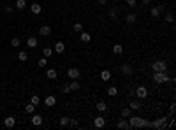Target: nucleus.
I'll use <instances>...</instances> for the list:
<instances>
[{
  "mask_svg": "<svg viewBox=\"0 0 176 130\" xmlns=\"http://www.w3.org/2000/svg\"><path fill=\"white\" fill-rule=\"evenodd\" d=\"M151 71L153 72H167V62H164V60H155L151 63Z\"/></svg>",
  "mask_w": 176,
  "mask_h": 130,
  "instance_id": "f03ea898",
  "label": "nucleus"
},
{
  "mask_svg": "<svg viewBox=\"0 0 176 130\" xmlns=\"http://www.w3.org/2000/svg\"><path fill=\"white\" fill-rule=\"evenodd\" d=\"M116 128H130V125H129V121H127V118L120 119V121L116 123Z\"/></svg>",
  "mask_w": 176,
  "mask_h": 130,
  "instance_id": "412c9836",
  "label": "nucleus"
},
{
  "mask_svg": "<svg viewBox=\"0 0 176 130\" xmlns=\"http://www.w3.org/2000/svg\"><path fill=\"white\" fill-rule=\"evenodd\" d=\"M69 88H70V92H76V90H79V88H81V84H79L78 79H72V83L69 84Z\"/></svg>",
  "mask_w": 176,
  "mask_h": 130,
  "instance_id": "5701e85b",
  "label": "nucleus"
},
{
  "mask_svg": "<svg viewBox=\"0 0 176 130\" xmlns=\"http://www.w3.org/2000/svg\"><path fill=\"white\" fill-rule=\"evenodd\" d=\"M108 95H109V97H116V95H118V88H116V86H109V88H108Z\"/></svg>",
  "mask_w": 176,
  "mask_h": 130,
  "instance_id": "bb28decb",
  "label": "nucleus"
},
{
  "mask_svg": "<svg viewBox=\"0 0 176 130\" xmlns=\"http://www.w3.org/2000/svg\"><path fill=\"white\" fill-rule=\"evenodd\" d=\"M46 65H48V58L44 56V58H41V60H39V67H46Z\"/></svg>",
  "mask_w": 176,
  "mask_h": 130,
  "instance_id": "4c0bfd02",
  "label": "nucleus"
},
{
  "mask_svg": "<svg viewBox=\"0 0 176 130\" xmlns=\"http://www.w3.org/2000/svg\"><path fill=\"white\" fill-rule=\"evenodd\" d=\"M62 93H70V88H69V84H64V86H62Z\"/></svg>",
  "mask_w": 176,
  "mask_h": 130,
  "instance_id": "ea45409f",
  "label": "nucleus"
},
{
  "mask_svg": "<svg viewBox=\"0 0 176 130\" xmlns=\"http://www.w3.org/2000/svg\"><path fill=\"white\" fill-rule=\"evenodd\" d=\"M53 51H55V53H58V55H62V53L65 51V44L62 42V41H58V42L55 44V48H53Z\"/></svg>",
  "mask_w": 176,
  "mask_h": 130,
  "instance_id": "f8f14e48",
  "label": "nucleus"
},
{
  "mask_svg": "<svg viewBox=\"0 0 176 130\" xmlns=\"http://www.w3.org/2000/svg\"><path fill=\"white\" fill-rule=\"evenodd\" d=\"M30 11H32V14H41V13H43V5L35 2V4L30 5Z\"/></svg>",
  "mask_w": 176,
  "mask_h": 130,
  "instance_id": "dca6fc26",
  "label": "nucleus"
},
{
  "mask_svg": "<svg viewBox=\"0 0 176 130\" xmlns=\"http://www.w3.org/2000/svg\"><path fill=\"white\" fill-rule=\"evenodd\" d=\"M125 4H127L129 7H136V5H137V0H125Z\"/></svg>",
  "mask_w": 176,
  "mask_h": 130,
  "instance_id": "e433bc0d",
  "label": "nucleus"
},
{
  "mask_svg": "<svg viewBox=\"0 0 176 130\" xmlns=\"http://www.w3.org/2000/svg\"><path fill=\"white\" fill-rule=\"evenodd\" d=\"M43 55H44L46 58H49L51 55H53V49H51V48H44V49H43Z\"/></svg>",
  "mask_w": 176,
  "mask_h": 130,
  "instance_id": "72a5a7b5",
  "label": "nucleus"
},
{
  "mask_svg": "<svg viewBox=\"0 0 176 130\" xmlns=\"http://www.w3.org/2000/svg\"><path fill=\"white\" fill-rule=\"evenodd\" d=\"M150 2H151V0H141V4H143V5H148Z\"/></svg>",
  "mask_w": 176,
  "mask_h": 130,
  "instance_id": "c03bdc74",
  "label": "nucleus"
},
{
  "mask_svg": "<svg viewBox=\"0 0 176 130\" xmlns=\"http://www.w3.org/2000/svg\"><path fill=\"white\" fill-rule=\"evenodd\" d=\"M94 125H95V128H104L106 127V118L104 116H97L94 119Z\"/></svg>",
  "mask_w": 176,
  "mask_h": 130,
  "instance_id": "0eeeda50",
  "label": "nucleus"
},
{
  "mask_svg": "<svg viewBox=\"0 0 176 130\" xmlns=\"http://www.w3.org/2000/svg\"><path fill=\"white\" fill-rule=\"evenodd\" d=\"M95 107H97V111H99V113H106V111H108V104H106V102H102V100H100V102H97V104H95Z\"/></svg>",
  "mask_w": 176,
  "mask_h": 130,
  "instance_id": "6ab92c4d",
  "label": "nucleus"
},
{
  "mask_svg": "<svg viewBox=\"0 0 176 130\" xmlns=\"http://www.w3.org/2000/svg\"><path fill=\"white\" fill-rule=\"evenodd\" d=\"M18 60H21V62H27V60H28V55H27L25 51H19V53H18Z\"/></svg>",
  "mask_w": 176,
  "mask_h": 130,
  "instance_id": "473e14b6",
  "label": "nucleus"
},
{
  "mask_svg": "<svg viewBox=\"0 0 176 130\" xmlns=\"http://www.w3.org/2000/svg\"><path fill=\"white\" fill-rule=\"evenodd\" d=\"M83 30V25L81 23H74V32H81Z\"/></svg>",
  "mask_w": 176,
  "mask_h": 130,
  "instance_id": "58836bf2",
  "label": "nucleus"
},
{
  "mask_svg": "<svg viewBox=\"0 0 176 130\" xmlns=\"http://www.w3.org/2000/svg\"><path fill=\"white\" fill-rule=\"evenodd\" d=\"M167 127H169V128H173V127H174V119H171V121L167 123Z\"/></svg>",
  "mask_w": 176,
  "mask_h": 130,
  "instance_id": "a18cd8bd",
  "label": "nucleus"
},
{
  "mask_svg": "<svg viewBox=\"0 0 176 130\" xmlns=\"http://www.w3.org/2000/svg\"><path fill=\"white\" fill-rule=\"evenodd\" d=\"M125 21H127L129 25H134V23L137 21V16L134 14V13H129V14H125Z\"/></svg>",
  "mask_w": 176,
  "mask_h": 130,
  "instance_id": "f3484780",
  "label": "nucleus"
},
{
  "mask_svg": "<svg viewBox=\"0 0 176 130\" xmlns=\"http://www.w3.org/2000/svg\"><path fill=\"white\" fill-rule=\"evenodd\" d=\"M32 125L34 127H41L43 125V116L41 114H32Z\"/></svg>",
  "mask_w": 176,
  "mask_h": 130,
  "instance_id": "2eb2a0df",
  "label": "nucleus"
},
{
  "mask_svg": "<svg viewBox=\"0 0 176 130\" xmlns=\"http://www.w3.org/2000/svg\"><path fill=\"white\" fill-rule=\"evenodd\" d=\"M4 127H7V128H14V127H16V118L7 116V118L4 119Z\"/></svg>",
  "mask_w": 176,
  "mask_h": 130,
  "instance_id": "1a4fd4ad",
  "label": "nucleus"
},
{
  "mask_svg": "<svg viewBox=\"0 0 176 130\" xmlns=\"http://www.w3.org/2000/svg\"><path fill=\"white\" fill-rule=\"evenodd\" d=\"M132 111H139V109L143 107V104H141V98H137V100H130V106H129Z\"/></svg>",
  "mask_w": 176,
  "mask_h": 130,
  "instance_id": "4468645a",
  "label": "nucleus"
},
{
  "mask_svg": "<svg viewBox=\"0 0 176 130\" xmlns=\"http://www.w3.org/2000/svg\"><path fill=\"white\" fill-rule=\"evenodd\" d=\"M46 77H48V79H56L58 74H56L55 69H48V71H46Z\"/></svg>",
  "mask_w": 176,
  "mask_h": 130,
  "instance_id": "aec40b11",
  "label": "nucleus"
},
{
  "mask_svg": "<svg viewBox=\"0 0 176 130\" xmlns=\"http://www.w3.org/2000/svg\"><path fill=\"white\" fill-rule=\"evenodd\" d=\"M39 34L43 35V37H48V35L51 34V26H49V25H43V26L39 28Z\"/></svg>",
  "mask_w": 176,
  "mask_h": 130,
  "instance_id": "ddd939ff",
  "label": "nucleus"
},
{
  "mask_svg": "<svg viewBox=\"0 0 176 130\" xmlns=\"http://www.w3.org/2000/svg\"><path fill=\"white\" fill-rule=\"evenodd\" d=\"M4 11H5L7 14H13V13H14V7H11V5H7V7L4 9Z\"/></svg>",
  "mask_w": 176,
  "mask_h": 130,
  "instance_id": "a19ab883",
  "label": "nucleus"
},
{
  "mask_svg": "<svg viewBox=\"0 0 176 130\" xmlns=\"http://www.w3.org/2000/svg\"><path fill=\"white\" fill-rule=\"evenodd\" d=\"M164 5H159V7H151V11H150V14H151V18H159L162 13H164Z\"/></svg>",
  "mask_w": 176,
  "mask_h": 130,
  "instance_id": "6e6552de",
  "label": "nucleus"
},
{
  "mask_svg": "<svg viewBox=\"0 0 176 130\" xmlns=\"http://www.w3.org/2000/svg\"><path fill=\"white\" fill-rule=\"evenodd\" d=\"M67 76H69L70 79H79V77H81V71H79V69H76V67H70V69H67Z\"/></svg>",
  "mask_w": 176,
  "mask_h": 130,
  "instance_id": "20e7f679",
  "label": "nucleus"
},
{
  "mask_svg": "<svg viewBox=\"0 0 176 130\" xmlns=\"http://www.w3.org/2000/svg\"><path fill=\"white\" fill-rule=\"evenodd\" d=\"M165 21H167V23H173V21H174L173 13H167V14H165Z\"/></svg>",
  "mask_w": 176,
  "mask_h": 130,
  "instance_id": "c9c22d12",
  "label": "nucleus"
},
{
  "mask_svg": "<svg viewBox=\"0 0 176 130\" xmlns=\"http://www.w3.org/2000/svg\"><path fill=\"white\" fill-rule=\"evenodd\" d=\"M25 7H27V2H25V0H16V9H19V11H23Z\"/></svg>",
  "mask_w": 176,
  "mask_h": 130,
  "instance_id": "c756f323",
  "label": "nucleus"
},
{
  "mask_svg": "<svg viewBox=\"0 0 176 130\" xmlns=\"http://www.w3.org/2000/svg\"><path fill=\"white\" fill-rule=\"evenodd\" d=\"M19 44H21V41H19L18 37H13V39H11V46H13V48H18Z\"/></svg>",
  "mask_w": 176,
  "mask_h": 130,
  "instance_id": "f704fd0d",
  "label": "nucleus"
},
{
  "mask_svg": "<svg viewBox=\"0 0 176 130\" xmlns=\"http://www.w3.org/2000/svg\"><path fill=\"white\" fill-rule=\"evenodd\" d=\"M108 16H109V19H111V21H118V13H116V9H109Z\"/></svg>",
  "mask_w": 176,
  "mask_h": 130,
  "instance_id": "4be33fe9",
  "label": "nucleus"
},
{
  "mask_svg": "<svg viewBox=\"0 0 176 130\" xmlns=\"http://www.w3.org/2000/svg\"><path fill=\"white\" fill-rule=\"evenodd\" d=\"M0 4H2V0H0Z\"/></svg>",
  "mask_w": 176,
  "mask_h": 130,
  "instance_id": "de8ad7c7",
  "label": "nucleus"
},
{
  "mask_svg": "<svg viewBox=\"0 0 176 130\" xmlns=\"http://www.w3.org/2000/svg\"><path fill=\"white\" fill-rule=\"evenodd\" d=\"M44 104H46L48 107H53V106L56 104V97H55V95H48V97L44 98Z\"/></svg>",
  "mask_w": 176,
  "mask_h": 130,
  "instance_id": "9b49d317",
  "label": "nucleus"
},
{
  "mask_svg": "<svg viewBox=\"0 0 176 130\" xmlns=\"http://www.w3.org/2000/svg\"><path fill=\"white\" fill-rule=\"evenodd\" d=\"M151 127L153 128H159V130H164L165 128V116L159 118V119H155V121H151Z\"/></svg>",
  "mask_w": 176,
  "mask_h": 130,
  "instance_id": "39448f33",
  "label": "nucleus"
},
{
  "mask_svg": "<svg viewBox=\"0 0 176 130\" xmlns=\"http://www.w3.org/2000/svg\"><path fill=\"white\" fill-rule=\"evenodd\" d=\"M27 46H28V48H37V46H39V41H37L35 37H28V39H27Z\"/></svg>",
  "mask_w": 176,
  "mask_h": 130,
  "instance_id": "a211bd4d",
  "label": "nucleus"
},
{
  "mask_svg": "<svg viewBox=\"0 0 176 130\" xmlns=\"http://www.w3.org/2000/svg\"><path fill=\"white\" fill-rule=\"evenodd\" d=\"M132 113H134V111H132L130 107H123V109H122V118H129Z\"/></svg>",
  "mask_w": 176,
  "mask_h": 130,
  "instance_id": "cd10ccee",
  "label": "nucleus"
},
{
  "mask_svg": "<svg viewBox=\"0 0 176 130\" xmlns=\"http://www.w3.org/2000/svg\"><path fill=\"white\" fill-rule=\"evenodd\" d=\"M113 53H115V55H122L123 53V46L122 44H115V46H113Z\"/></svg>",
  "mask_w": 176,
  "mask_h": 130,
  "instance_id": "c85d7f7f",
  "label": "nucleus"
},
{
  "mask_svg": "<svg viewBox=\"0 0 176 130\" xmlns=\"http://www.w3.org/2000/svg\"><path fill=\"white\" fill-rule=\"evenodd\" d=\"M100 79H102V81H109V79H111V72L108 71V69L100 72Z\"/></svg>",
  "mask_w": 176,
  "mask_h": 130,
  "instance_id": "a878e982",
  "label": "nucleus"
},
{
  "mask_svg": "<svg viewBox=\"0 0 176 130\" xmlns=\"http://www.w3.org/2000/svg\"><path fill=\"white\" fill-rule=\"evenodd\" d=\"M99 4H100V5H106V4H108V0H99Z\"/></svg>",
  "mask_w": 176,
  "mask_h": 130,
  "instance_id": "49530a36",
  "label": "nucleus"
},
{
  "mask_svg": "<svg viewBox=\"0 0 176 130\" xmlns=\"http://www.w3.org/2000/svg\"><path fill=\"white\" fill-rule=\"evenodd\" d=\"M69 125H72V127H78V119H69Z\"/></svg>",
  "mask_w": 176,
  "mask_h": 130,
  "instance_id": "79ce46f5",
  "label": "nucleus"
},
{
  "mask_svg": "<svg viewBox=\"0 0 176 130\" xmlns=\"http://www.w3.org/2000/svg\"><path fill=\"white\" fill-rule=\"evenodd\" d=\"M127 121H129V125H130V128H143V123H144V118H141V116H129L127 118Z\"/></svg>",
  "mask_w": 176,
  "mask_h": 130,
  "instance_id": "f257e3e1",
  "label": "nucleus"
},
{
  "mask_svg": "<svg viewBox=\"0 0 176 130\" xmlns=\"http://www.w3.org/2000/svg\"><path fill=\"white\" fill-rule=\"evenodd\" d=\"M25 113H27V114H34V113H35V106H34L32 102L27 104V106H25Z\"/></svg>",
  "mask_w": 176,
  "mask_h": 130,
  "instance_id": "393cba45",
  "label": "nucleus"
},
{
  "mask_svg": "<svg viewBox=\"0 0 176 130\" xmlns=\"http://www.w3.org/2000/svg\"><path fill=\"white\" fill-rule=\"evenodd\" d=\"M136 95H137V98H141V100L146 98L148 97V88L146 86H137L136 88Z\"/></svg>",
  "mask_w": 176,
  "mask_h": 130,
  "instance_id": "423d86ee",
  "label": "nucleus"
},
{
  "mask_svg": "<svg viewBox=\"0 0 176 130\" xmlns=\"http://www.w3.org/2000/svg\"><path fill=\"white\" fill-rule=\"evenodd\" d=\"M79 35H81V42H90V41H92V35L86 34V32H83V30H81Z\"/></svg>",
  "mask_w": 176,
  "mask_h": 130,
  "instance_id": "b1692460",
  "label": "nucleus"
},
{
  "mask_svg": "<svg viewBox=\"0 0 176 130\" xmlns=\"http://www.w3.org/2000/svg\"><path fill=\"white\" fill-rule=\"evenodd\" d=\"M30 102H32V104L37 107V106L41 104V98H39V95H32V98H30Z\"/></svg>",
  "mask_w": 176,
  "mask_h": 130,
  "instance_id": "2f4dec72",
  "label": "nucleus"
},
{
  "mask_svg": "<svg viewBox=\"0 0 176 130\" xmlns=\"http://www.w3.org/2000/svg\"><path fill=\"white\" fill-rule=\"evenodd\" d=\"M69 119H70V118H67V116H62V118L58 119L60 127H67V125H69Z\"/></svg>",
  "mask_w": 176,
  "mask_h": 130,
  "instance_id": "7c9ffc66",
  "label": "nucleus"
},
{
  "mask_svg": "<svg viewBox=\"0 0 176 130\" xmlns=\"http://www.w3.org/2000/svg\"><path fill=\"white\" fill-rule=\"evenodd\" d=\"M153 81L157 83V84H162V83H167L169 81V76L165 74V72H153Z\"/></svg>",
  "mask_w": 176,
  "mask_h": 130,
  "instance_id": "7ed1b4c3",
  "label": "nucleus"
},
{
  "mask_svg": "<svg viewBox=\"0 0 176 130\" xmlns=\"http://www.w3.org/2000/svg\"><path fill=\"white\" fill-rule=\"evenodd\" d=\"M120 72H122L123 76H132V72H134V71H132V67H130V65L123 63V65L120 67Z\"/></svg>",
  "mask_w": 176,
  "mask_h": 130,
  "instance_id": "9d476101",
  "label": "nucleus"
},
{
  "mask_svg": "<svg viewBox=\"0 0 176 130\" xmlns=\"http://www.w3.org/2000/svg\"><path fill=\"white\" fill-rule=\"evenodd\" d=\"M169 111H171V114H173V113L176 111V106H174V104H171V109H169Z\"/></svg>",
  "mask_w": 176,
  "mask_h": 130,
  "instance_id": "37998d69",
  "label": "nucleus"
}]
</instances>
